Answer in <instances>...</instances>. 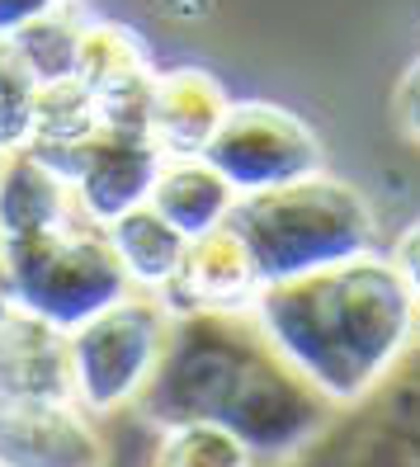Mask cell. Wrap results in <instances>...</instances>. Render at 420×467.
<instances>
[{"label": "cell", "mask_w": 420, "mask_h": 467, "mask_svg": "<svg viewBox=\"0 0 420 467\" xmlns=\"http://www.w3.org/2000/svg\"><path fill=\"white\" fill-rule=\"evenodd\" d=\"M137 410L161 430L184 420L227 425L256 462L298 458L331 420V401L265 340L250 312L171 317Z\"/></svg>", "instance_id": "obj_1"}, {"label": "cell", "mask_w": 420, "mask_h": 467, "mask_svg": "<svg viewBox=\"0 0 420 467\" xmlns=\"http://www.w3.org/2000/svg\"><path fill=\"white\" fill-rule=\"evenodd\" d=\"M250 317L331 406L363 401L415 340V297L402 269L373 251L265 284Z\"/></svg>", "instance_id": "obj_2"}, {"label": "cell", "mask_w": 420, "mask_h": 467, "mask_svg": "<svg viewBox=\"0 0 420 467\" xmlns=\"http://www.w3.org/2000/svg\"><path fill=\"white\" fill-rule=\"evenodd\" d=\"M227 227L241 236L250 265L260 274V288L373 251L369 203L326 171L278 189L236 194Z\"/></svg>", "instance_id": "obj_3"}, {"label": "cell", "mask_w": 420, "mask_h": 467, "mask_svg": "<svg viewBox=\"0 0 420 467\" xmlns=\"http://www.w3.org/2000/svg\"><path fill=\"white\" fill-rule=\"evenodd\" d=\"M0 251H5L10 265L15 307L24 317L58 326L62 336L132 293V279L119 265L104 227L86 223V217L80 223L71 217L67 227L29 241H0Z\"/></svg>", "instance_id": "obj_4"}, {"label": "cell", "mask_w": 420, "mask_h": 467, "mask_svg": "<svg viewBox=\"0 0 420 467\" xmlns=\"http://www.w3.org/2000/svg\"><path fill=\"white\" fill-rule=\"evenodd\" d=\"M171 336V312L152 293H128L109 312L67 331L71 397L90 416H109L142 397Z\"/></svg>", "instance_id": "obj_5"}, {"label": "cell", "mask_w": 420, "mask_h": 467, "mask_svg": "<svg viewBox=\"0 0 420 467\" xmlns=\"http://www.w3.org/2000/svg\"><path fill=\"white\" fill-rule=\"evenodd\" d=\"M204 161L236 194H256V189H278L307 175H321L326 151H321V137L298 114L265 99H241L227 109L222 128L213 132Z\"/></svg>", "instance_id": "obj_6"}, {"label": "cell", "mask_w": 420, "mask_h": 467, "mask_svg": "<svg viewBox=\"0 0 420 467\" xmlns=\"http://www.w3.org/2000/svg\"><path fill=\"white\" fill-rule=\"evenodd\" d=\"M165 166L147 128H95L71 156V199L86 223H114L128 208L152 199V184Z\"/></svg>", "instance_id": "obj_7"}, {"label": "cell", "mask_w": 420, "mask_h": 467, "mask_svg": "<svg viewBox=\"0 0 420 467\" xmlns=\"http://www.w3.org/2000/svg\"><path fill=\"white\" fill-rule=\"evenodd\" d=\"M109 449L76 401H0V467H104Z\"/></svg>", "instance_id": "obj_8"}, {"label": "cell", "mask_w": 420, "mask_h": 467, "mask_svg": "<svg viewBox=\"0 0 420 467\" xmlns=\"http://www.w3.org/2000/svg\"><path fill=\"white\" fill-rule=\"evenodd\" d=\"M76 80L90 90L100 128H147L152 132L156 71L123 24H86Z\"/></svg>", "instance_id": "obj_9"}, {"label": "cell", "mask_w": 420, "mask_h": 467, "mask_svg": "<svg viewBox=\"0 0 420 467\" xmlns=\"http://www.w3.org/2000/svg\"><path fill=\"white\" fill-rule=\"evenodd\" d=\"M256 293H260V274L250 265L241 236L222 223L189 241L175 279L152 297L171 317H199V312H250Z\"/></svg>", "instance_id": "obj_10"}, {"label": "cell", "mask_w": 420, "mask_h": 467, "mask_svg": "<svg viewBox=\"0 0 420 467\" xmlns=\"http://www.w3.org/2000/svg\"><path fill=\"white\" fill-rule=\"evenodd\" d=\"M232 99L222 95V86L199 71V67H180V71H165L156 76V90H152V142L161 147L165 161H180V156H204L213 132L227 119Z\"/></svg>", "instance_id": "obj_11"}, {"label": "cell", "mask_w": 420, "mask_h": 467, "mask_svg": "<svg viewBox=\"0 0 420 467\" xmlns=\"http://www.w3.org/2000/svg\"><path fill=\"white\" fill-rule=\"evenodd\" d=\"M71 184L34 151H5L0 161V241H29L71 223Z\"/></svg>", "instance_id": "obj_12"}, {"label": "cell", "mask_w": 420, "mask_h": 467, "mask_svg": "<svg viewBox=\"0 0 420 467\" xmlns=\"http://www.w3.org/2000/svg\"><path fill=\"white\" fill-rule=\"evenodd\" d=\"M147 203L175 232H184L194 241V236H204V232L227 223V213L236 203V189L222 180L204 156H180V161H165L161 166Z\"/></svg>", "instance_id": "obj_13"}, {"label": "cell", "mask_w": 420, "mask_h": 467, "mask_svg": "<svg viewBox=\"0 0 420 467\" xmlns=\"http://www.w3.org/2000/svg\"><path fill=\"white\" fill-rule=\"evenodd\" d=\"M104 236L114 245L119 265L128 269L132 288L142 293H161L175 279V269L184 265V251H189V236L175 232L152 203H137L114 223H104Z\"/></svg>", "instance_id": "obj_14"}, {"label": "cell", "mask_w": 420, "mask_h": 467, "mask_svg": "<svg viewBox=\"0 0 420 467\" xmlns=\"http://www.w3.org/2000/svg\"><path fill=\"white\" fill-rule=\"evenodd\" d=\"M80 34H86V24L76 19L71 0L58 5L52 15L24 24L19 34H10L5 43L24 57V67L34 71L38 86H58V80H71L76 76V62H80Z\"/></svg>", "instance_id": "obj_15"}, {"label": "cell", "mask_w": 420, "mask_h": 467, "mask_svg": "<svg viewBox=\"0 0 420 467\" xmlns=\"http://www.w3.org/2000/svg\"><path fill=\"white\" fill-rule=\"evenodd\" d=\"M152 467H260V462H256V453L246 449V439L232 434L227 425L184 420V425H165L161 430Z\"/></svg>", "instance_id": "obj_16"}, {"label": "cell", "mask_w": 420, "mask_h": 467, "mask_svg": "<svg viewBox=\"0 0 420 467\" xmlns=\"http://www.w3.org/2000/svg\"><path fill=\"white\" fill-rule=\"evenodd\" d=\"M34 109H38V80L19 52L0 38V151L29 147Z\"/></svg>", "instance_id": "obj_17"}, {"label": "cell", "mask_w": 420, "mask_h": 467, "mask_svg": "<svg viewBox=\"0 0 420 467\" xmlns=\"http://www.w3.org/2000/svg\"><path fill=\"white\" fill-rule=\"evenodd\" d=\"M58 5H67V0H0V38L19 34L24 24H34V19L52 15Z\"/></svg>", "instance_id": "obj_18"}, {"label": "cell", "mask_w": 420, "mask_h": 467, "mask_svg": "<svg viewBox=\"0 0 420 467\" xmlns=\"http://www.w3.org/2000/svg\"><path fill=\"white\" fill-rule=\"evenodd\" d=\"M392 265L402 269V279H406L411 297L420 302V223H411V227L402 232V241H397V255H392Z\"/></svg>", "instance_id": "obj_19"}, {"label": "cell", "mask_w": 420, "mask_h": 467, "mask_svg": "<svg viewBox=\"0 0 420 467\" xmlns=\"http://www.w3.org/2000/svg\"><path fill=\"white\" fill-rule=\"evenodd\" d=\"M397 114H402V128L420 142V62H411V71L402 76V90H397Z\"/></svg>", "instance_id": "obj_20"}, {"label": "cell", "mask_w": 420, "mask_h": 467, "mask_svg": "<svg viewBox=\"0 0 420 467\" xmlns=\"http://www.w3.org/2000/svg\"><path fill=\"white\" fill-rule=\"evenodd\" d=\"M19 307H15V284H10V265H5V251H0V321H10Z\"/></svg>", "instance_id": "obj_21"}, {"label": "cell", "mask_w": 420, "mask_h": 467, "mask_svg": "<svg viewBox=\"0 0 420 467\" xmlns=\"http://www.w3.org/2000/svg\"><path fill=\"white\" fill-rule=\"evenodd\" d=\"M415 340H420V302H415Z\"/></svg>", "instance_id": "obj_22"}, {"label": "cell", "mask_w": 420, "mask_h": 467, "mask_svg": "<svg viewBox=\"0 0 420 467\" xmlns=\"http://www.w3.org/2000/svg\"><path fill=\"white\" fill-rule=\"evenodd\" d=\"M0 161H5V151H0Z\"/></svg>", "instance_id": "obj_23"}]
</instances>
